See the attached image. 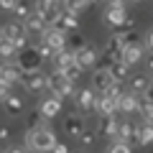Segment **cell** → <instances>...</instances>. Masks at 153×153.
<instances>
[{
    "instance_id": "f546056e",
    "label": "cell",
    "mask_w": 153,
    "mask_h": 153,
    "mask_svg": "<svg viewBox=\"0 0 153 153\" xmlns=\"http://www.w3.org/2000/svg\"><path fill=\"white\" fill-rule=\"evenodd\" d=\"M0 54H3V61H13V59L18 56V49L13 46V41L0 38Z\"/></svg>"
},
{
    "instance_id": "ab89813d",
    "label": "cell",
    "mask_w": 153,
    "mask_h": 153,
    "mask_svg": "<svg viewBox=\"0 0 153 153\" xmlns=\"http://www.w3.org/2000/svg\"><path fill=\"white\" fill-rule=\"evenodd\" d=\"M3 153H28V151H26V148H18V146H16V148H5Z\"/></svg>"
},
{
    "instance_id": "ee69618b",
    "label": "cell",
    "mask_w": 153,
    "mask_h": 153,
    "mask_svg": "<svg viewBox=\"0 0 153 153\" xmlns=\"http://www.w3.org/2000/svg\"><path fill=\"white\" fill-rule=\"evenodd\" d=\"M97 3H107V0H97Z\"/></svg>"
},
{
    "instance_id": "ba28073f",
    "label": "cell",
    "mask_w": 153,
    "mask_h": 153,
    "mask_svg": "<svg viewBox=\"0 0 153 153\" xmlns=\"http://www.w3.org/2000/svg\"><path fill=\"white\" fill-rule=\"evenodd\" d=\"M41 41H46V44L59 54V51H64L66 46H69V33H64V31H59L56 26H51V28H46V31L41 33Z\"/></svg>"
},
{
    "instance_id": "3957f363",
    "label": "cell",
    "mask_w": 153,
    "mask_h": 153,
    "mask_svg": "<svg viewBox=\"0 0 153 153\" xmlns=\"http://www.w3.org/2000/svg\"><path fill=\"white\" fill-rule=\"evenodd\" d=\"M49 94H56V97H61V100H74L76 97V84L71 82V79H66L64 74H59V71H51L49 74Z\"/></svg>"
},
{
    "instance_id": "603a6c76",
    "label": "cell",
    "mask_w": 153,
    "mask_h": 153,
    "mask_svg": "<svg viewBox=\"0 0 153 153\" xmlns=\"http://www.w3.org/2000/svg\"><path fill=\"white\" fill-rule=\"evenodd\" d=\"M23 23H26L28 33H44L46 28H51L49 23H46V18L41 16V13H38V10H33V13H31V16H28V18H26V21H23Z\"/></svg>"
},
{
    "instance_id": "f1b7e54d",
    "label": "cell",
    "mask_w": 153,
    "mask_h": 153,
    "mask_svg": "<svg viewBox=\"0 0 153 153\" xmlns=\"http://www.w3.org/2000/svg\"><path fill=\"white\" fill-rule=\"evenodd\" d=\"M97 138H100V133L97 130H92V128H87V130L82 133V135L76 138V143H79V148H84V151H89V148L97 143Z\"/></svg>"
},
{
    "instance_id": "e0dca14e",
    "label": "cell",
    "mask_w": 153,
    "mask_h": 153,
    "mask_svg": "<svg viewBox=\"0 0 153 153\" xmlns=\"http://www.w3.org/2000/svg\"><path fill=\"white\" fill-rule=\"evenodd\" d=\"M120 112V105H117V100L110 97L107 92H102L97 97V115L100 117H115V115Z\"/></svg>"
},
{
    "instance_id": "277c9868",
    "label": "cell",
    "mask_w": 153,
    "mask_h": 153,
    "mask_svg": "<svg viewBox=\"0 0 153 153\" xmlns=\"http://www.w3.org/2000/svg\"><path fill=\"white\" fill-rule=\"evenodd\" d=\"M44 61H46V59L41 56V51L36 49V44H31L28 49L18 51V56H16V64H18V69H21L23 74H31V71H41Z\"/></svg>"
},
{
    "instance_id": "d4e9b609",
    "label": "cell",
    "mask_w": 153,
    "mask_h": 153,
    "mask_svg": "<svg viewBox=\"0 0 153 153\" xmlns=\"http://www.w3.org/2000/svg\"><path fill=\"white\" fill-rule=\"evenodd\" d=\"M138 117H140V120H146V123H153V97H151V94H140Z\"/></svg>"
},
{
    "instance_id": "8992f818",
    "label": "cell",
    "mask_w": 153,
    "mask_h": 153,
    "mask_svg": "<svg viewBox=\"0 0 153 153\" xmlns=\"http://www.w3.org/2000/svg\"><path fill=\"white\" fill-rule=\"evenodd\" d=\"M97 89H92V87H82L79 92H76V97H74V105H76V110L79 112H84V115H89V112H97Z\"/></svg>"
},
{
    "instance_id": "6da1fadb",
    "label": "cell",
    "mask_w": 153,
    "mask_h": 153,
    "mask_svg": "<svg viewBox=\"0 0 153 153\" xmlns=\"http://www.w3.org/2000/svg\"><path fill=\"white\" fill-rule=\"evenodd\" d=\"M56 143H59L56 133L49 125H41L36 130H26V135H23V148L28 153H51Z\"/></svg>"
},
{
    "instance_id": "7bdbcfd3",
    "label": "cell",
    "mask_w": 153,
    "mask_h": 153,
    "mask_svg": "<svg viewBox=\"0 0 153 153\" xmlns=\"http://www.w3.org/2000/svg\"><path fill=\"white\" fill-rule=\"evenodd\" d=\"M148 94H151V97H153V79H151V89H148Z\"/></svg>"
},
{
    "instance_id": "e575fe53",
    "label": "cell",
    "mask_w": 153,
    "mask_h": 153,
    "mask_svg": "<svg viewBox=\"0 0 153 153\" xmlns=\"http://www.w3.org/2000/svg\"><path fill=\"white\" fill-rule=\"evenodd\" d=\"M143 44H146V49H148V51H153V28L146 33V36H143Z\"/></svg>"
},
{
    "instance_id": "d6a6232c",
    "label": "cell",
    "mask_w": 153,
    "mask_h": 153,
    "mask_svg": "<svg viewBox=\"0 0 153 153\" xmlns=\"http://www.w3.org/2000/svg\"><path fill=\"white\" fill-rule=\"evenodd\" d=\"M87 46V38L79 36V33H69V49L71 51H82Z\"/></svg>"
},
{
    "instance_id": "9a60e30c",
    "label": "cell",
    "mask_w": 153,
    "mask_h": 153,
    "mask_svg": "<svg viewBox=\"0 0 153 153\" xmlns=\"http://www.w3.org/2000/svg\"><path fill=\"white\" fill-rule=\"evenodd\" d=\"M117 105H120V115H125V117H133V115H138L140 94H135V92H130V89H125V92H123V97L117 100Z\"/></svg>"
},
{
    "instance_id": "60d3db41",
    "label": "cell",
    "mask_w": 153,
    "mask_h": 153,
    "mask_svg": "<svg viewBox=\"0 0 153 153\" xmlns=\"http://www.w3.org/2000/svg\"><path fill=\"white\" fill-rule=\"evenodd\" d=\"M107 5H128V0H107Z\"/></svg>"
},
{
    "instance_id": "4dcf8cb0",
    "label": "cell",
    "mask_w": 153,
    "mask_h": 153,
    "mask_svg": "<svg viewBox=\"0 0 153 153\" xmlns=\"http://www.w3.org/2000/svg\"><path fill=\"white\" fill-rule=\"evenodd\" d=\"M61 3H64V10L66 13H79L82 8H87L92 0H61Z\"/></svg>"
},
{
    "instance_id": "ffe728a7",
    "label": "cell",
    "mask_w": 153,
    "mask_h": 153,
    "mask_svg": "<svg viewBox=\"0 0 153 153\" xmlns=\"http://www.w3.org/2000/svg\"><path fill=\"white\" fill-rule=\"evenodd\" d=\"M100 59H102V51H97L94 46H89V44L84 46L82 51H76V61H79L84 69H94Z\"/></svg>"
},
{
    "instance_id": "484cf974",
    "label": "cell",
    "mask_w": 153,
    "mask_h": 153,
    "mask_svg": "<svg viewBox=\"0 0 153 153\" xmlns=\"http://www.w3.org/2000/svg\"><path fill=\"white\" fill-rule=\"evenodd\" d=\"M41 125H46V117L41 115V110H28L26 117H23V128L26 130H36Z\"/></svg>"
},
{
    "instance_id": "cb8c5ba5",
    "label": "cell",
    "mask_w": 153,
    "mask_h": 153,
    "mask_svg": "<svg viewBox=\"0 0 153 153\" xmlns=\"http://www.w3.org/2000/svg\"><path fill=\"white\" fill-rule=\"evenodd\" d=\"M56 28L64 31V33H76L79 31V18H76V13H66L64 10V16L56 21Z\"/></svg>"
},
{
    "instance_id": "8d00e7d4",
    "label": "cell",
    "mask_w": 153,
    "mask_h": 153,
    "mask_svg": "<svg viewBox=\"0 0 153 153\" xmlns=\"http://www.w3.org/2000/svg\"><path fill=\"white\" fill-rule=\"evenodd\" d=\"M0 140H3V143L10 140V128H8V125H3V130H0Z\"/></svg>"
},
{
    "instance_id": "1f68e13d",
    "label": "cell",
    "mask_w": 153,
    "mask_h": 153,
    "mask_svg": "<svg viewBox=\"0 0 153 153\" xmlns=\"http://www.w3.org/2000/svg\"><path fill=\"white\" fill-rule=\"evenodd\" d=\"M105 153H133V146L130 143H123V140H110Z\"/></svg>"
},
{
    "instance_id": "74e56055",
    "label": "cell",
    "mask_w": 153,
    "mask_h": 153,
    "mask_svg": "<svg viewBox=\"0 0 153 153\" xmlns=\"http://www.w3.org/2000/svg\"><path fill=\"white\" fill-rule=\"evenodd\" d=\"M16 3H18V0H0L3 10H13V8H16Z\"/></svg>"
},
{
    "instance_id": "7402d4cb",
    "label": "cell",
    "mask_w": 153,
    "mask_h": 153,
    "mask_svg": "<svg viewBox=\"0 0 153 153\" xmlns=\"http://www.w3.org/2000/svg\"><path fill=\"white\" fill-rule=\"evenodd\" d=\"M71 64H76V51H71V49H64L54 56V71H64Z\"/></svg>"
},
{
    "instance_id": "8fae6325",
    "label": "cell",
    "mask_w": 153,
    "mask_h": 153,
    "mask_svg": "<svg viewBox=\"0 0 153 153\" xmlns=\"http://www.w3.org/2000/svg\"><path fill=\"white\" fill-rule=\"evenodd\" d=\"M3 110H5V115H10V117H18V115L26 112V97H21L18 92H8L3 94Z\"/></svg>"
},
{
    "instance_id": "f35d334b",
    "label": "cell",
    "mask_w": 153,
    "mask_h": 153,
    "mask_svg": "<svg viewBox=\"0 0 153 153\" xmlns=\"http://www.w3.org/2000/svg\"><path fill=\"white\" fill-rule=\"evenodd\" d=\"M51 153H69V148H66L64 143H56V146H54V151H51Z\"/></svg>"
},
{
    "instance_id": "4fadbf2b",
    "label": "cell",
    "mask_w": 153,
    "mask_h": 153,
    "mask_svg": "<svg viewBox=\"0 0 153 153\" xmlns=\"http://www.w3.org/2000/svg\"><path fill=\"white\" fill-rule=\"evenodd\" d=\"M123 61H128L130 66H138L140 61H146V44L140 41H133L123 49Z\"/></svg>"
},
{
    "instance_id": "7c38bea8",
    "label": "cell",
    "mask_w": 153,
    "mask_h": 153,
    "mask_svg": "<svg viewBox=\"0 0 153 153\" xmlns=\"http://www.w3.org/2000/svg\"><path fill=\"white\" fill-rule=\"evenodd\" d=\"M61 107H64V100L56 97V94L41 97V102H38V110H41V115H44L46 120H51V117H56V115H61Z\"/></svg>"
},
{
    "instance_id": "4316f807",
    "label": "cell",
    "mask_w": 153,
    "mask_h": 153,
    "mask_svg": "<svg viewBox=\"0 0 153 153\" xmlns=\"http://www.w3.org/2000/svg\"><path fill=\"white\" fill-rule=\"evenodd\" d=\"M110 71H112L115 82H128V79H130V74H133L128 61H115V64H110Z\"/></svg>"
},
{
    "instance_id": "83f0119b",
    "label": "cell",
    "mask_w": 153,
    "mask_h": 153,
    "mask_svg": "<svg viewBox=\"0 0 153 153\" xmlns=\"http://www.w3.org/2000/svg\"><path fill=\"white\" fill-rule=\"evenodd\" d=\"M36 10V5H31V0H18L16 3V8H13V16H16V21H26L28 16H31V13Z\"/></svg>"
},
{
    "instance_id": "f6af8a7d",
    "label": "cell",
    "mask_w": 153,
    "mask_h": 153,
    "mask_svg": "<svg viewBox=\"0 0 153 153\" xmlns=\"http://www.w3.org/2000/svg\"><path fill=\"white\" fill-rule=\"evenodd\" d=\"M76 153H84V151H76Z\"/></svg>"
},
{
    "instance_id": "9c48e42d",
    "label": "cell",
    "mask_w": 153,
    "mask_h": 153,
    "mask_svg": "<svg viewBox=\"0 0 153 153\" xmlns=\"http://www.w3.org/2000/svg\"><path fill=\"white\" fill-rule=\"evenodd\" d=\"M21 87L26 89V92H44L46 87H49V74H44V71H31V74H23L21 79Z\"/></svg>"
},
{
    "instance_id": "30bf717a",
    "label": "cell",
    "mask_w": 153,
    "mask_h": 153,
    "mask_svg": "<svg viewBox=\"0 0 153 153\" xmlns=\"http://www.w3.org/2000/svg\"><path fill=\"white\" fill-rule=\"evenodd\" d=\"M128 8L125 5H107V10H105V23H107L110 28H115V31H120L123 26L128 23Z\"/></svg>"
},
{
    "instance_id": "d6986e66",
    "label": "cell",
    "mask_w": 153,
    "mask_h": 153,
    "mask_svg": "<svg viewBox=\"0 0 153 153\" xmlns=\"http://www.w3.org/2000/svg\"><path fill=\"white\" fill-rule=\"evenodd\" d=\"M117 128H120L117 117H100V123H97V133L105 140H117Z\"/></svg>"
},
{
    "instance_id": "5b68a950",
    "label": "cell",
    "mask_w": 153,
    "mask_h": 153,
    "mask_svg": "<svg viewBox=\"0 0 153 153\" xmlns=\"http://www.w3.org/2000/svg\"><path fill=\"white\" fill-rule=\"evenodd\" d=\"M61 130L66 133L69 138H79L84 130H87V115L79 112V110H71V112H66L64 117H61Z\"/></svg>"
},
{
    "instance_id": "d590c367",
    "label": "cell",
    "mask_w": 153,
    "mask_h": 153,
    "mask_svg": "<svg viewBox=\"0 0 153 153\" xmlns=\"http://www.w3.org/2000/svg\"><path fill=\"white\" fill-rule=\"evenodd\" d=\"M143 64H146V71H148V74H153V51L146 56V61H143Z\"/></svg>"
},
{
    "instance_id": "b9f144b4",
    "label": "cell",
    "mask_w": 153,
    "mask_h": 153,
    "mask_svg": "<svg viewBox=\"0 0 153 153\" xmlns=\"http://www.w3.org/2000/svg\"><path fill=\"white\" fill-rule=\"evenodd\" d=\"M128 3H130V5H143L146 0H128Z\"/></svg>"
},
{
    "instance_id": "7a4b0ae2",
    "label": "cell",
    "mask_w": 153,
    "mask_h": 153,
    "mask_svg": "<svg viewBox=\"0 0 153 153\" xmlns=\"http://www.w3.org/2000/svg\"><path fill=\"white\" fill-rule=\"evenodd\" d=\"M0 38L13 41V46H16L18 51H23V49L31 46V33H28V28H26V23H23V21L5 23V26H3V36H0Z\"/></svg>"
},
{
    "instance_id": "5bb4252c",
    "label": "cell",
    "mask_w": 153,
    "mask_h": 153,
    "mask_svg": "<svg viewBox=\"0 0 153 153\" xmlns=\"http://www.w3.org/2000/svg\"><path fill=\"white\" fill-rule=\"evenodd\" d=\"M151 79L153 74H148V71H138V74H130V79H128V89L135 94H148V89H151Z\"/></svg>"
},
{
    "instance_id": "836d02e7",
    "label": "cell",
    "mask_w": 153,
    "mask_h": 153,
    "mask_svg": "<svg viewBox=\"0 0 153 153\" xmlns=\"http://www.w3.org/2000/svg\"><path fill=\"white\" fill-rule=\"evenodd\" d=\"M36 49H38V51H41V56H44V59H46V61H49V59H51V61H54V56H56V51H54V49H51V46H49V44H46V41H38V44H36Z\"/></svg>"
},
{
    "instance_id": "52a82bcc",
    "label": "cell",
    "mask_w": 153,
    "mask_h": 153,
    "mask_svg": "<svg viewBox=\"0 0 153 153\" xmlns=\"http://www.w3.org/2000/svg\"><path fill=\"white\" fill-rule=\"evenodd\" d=\"M89 82H92V89H97V94H102V92H107V89L115 84V76H112V71H110V66L102 64V66H94L92 69Z\"/></svg>"
},
{
    "instance_id": "2e32d148",
    "label": "cell",
    "mask_w": 153,
    "mask_h": 153,
    "mask_svg": "<svg viewBox=\"0 0 153 153\" xmlns=\"http://www.w3.org/2000/svg\"><path fill=\"white\" fill-rule=\"evenodd\" d=\"M138 125H140V123L130 120V117H120V128H117V140H123V143H130V146H135Z\"/></svg>"
},
{
    "instance_id": "ac0fdd59",
    "label": "cell",
    "mask_w": 153,
    "mask_h": 153,
    "mask_svg": "<svg viewBox=\"0 0 153 153\" xmlns=\"http://www.w3.org/2000/svg\"><path fill=\"white\" fill-rule=\"evenodd\" d=\"M102 61H105V66L115 64V61H123V46L115 41V36H110L107 44L102 46Z\"/></svg>"
},
{
    "instance_id": "44dd1931",
    "label": "cell",
    "mask_w": 153,
    "mask_h": 153,
    "mask_svg": "<svg viewBox=\"0 0 153 153\" xmlns=\"http://www.w3.org/2000/svg\"><path fill=\"white\" fill-rule=\"evenodd\" d=\"M135 146H138V148L153 146V123L140 120V125H138V135H135Z\"/></svg>"
}]
</instances>
